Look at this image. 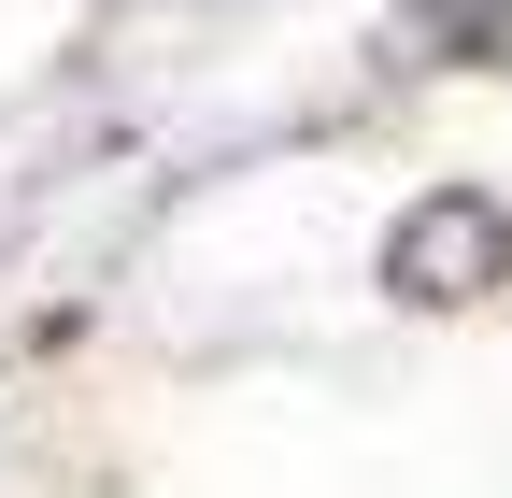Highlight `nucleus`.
Listing matches in <instances>:
<instances>
[{
  "label": "nucleus",
  "mask_w": 512,
  "mask_h": 498,
  "mask_svg": "<svg viewBox=\"0 0 512 498\" xmlns=\"http://www.w3.org/2000/svg\"><path fill=\"white\" fill-rule=\"evenodd\" d=\"M384 285H399V299H484V285H512V214L470 200V185L413 200L399 242H384Z\"/></svg>",
  "instance_id": "1"
}]
</instances>
